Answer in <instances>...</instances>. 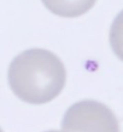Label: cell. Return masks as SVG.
I'll use <instances>...</instances> for the list:
<instances>
[{
  "mask_svg": "<svg viewBox=\"0 0 123 132\" xmlns=\"http://www.w3.org/2000/svg\"><path fill=\"white\" fill-rule=\"evenodd\" d=\"M67 70L53 52L30 48L12 60L8 84L20 100L30 104H44L54 100L65 86Z\"/></svg>",
  "mask_w": 123,
  "mask_h": 132,
  "instance_id": "cell-1",
  "label": "cell"
},
{
  "mask_svg": "<svg viewBox=\"0 0 123 132\" xmlns=\"http://www.w3.org/2000/svg\"><path fill=\"white\" fill-rule=\"evenodd\" d=\"M64 132H119L116 115L98 101L84 100L72 104L62 121Z\"/></svg>",
  "mask_w": 123,
  "mask_h": 132,
  "instance_id": "cell-2",
  "label": "cell"
},
{
  "mask_svg": "<svg viewBox=\"0 0 123 132\" xmlns=\"http://www.w3.org/2000/svg\"><path fill=\"white\" fill-rule=\"evenodd\" d=\"M46 7L57 16L75 18L82 16L94 6L97 0H41Z\"/></svg>",
  "mask_w": 123,
  "mask_h": 132,
  "instance_id": "cell-3",
  "label": "cell"
},
{
  "mask_svg": "<svg viewBox=\"0 0 123 132\" xmlns=\"http://www.w3.org/2000/svg\"><path fill=\"white\" fill-rule=\"evenodd\" d=\"M110 45L116 56L123 61V10L116 16L111 24Z\"/></svg>",
  "mask_w": 123,
  "mask_h": 132,
  "instance_id": "cell-4",
  "label": "cell"
},
{
  "mask_svg": "<svg viewBox=\"0 0 123 132\" xmlns=\"http://www.w3.org/2000/svg\"><path fill=\"white\" fill-rule=\"evenodd\" d=\"M46 132H64V131H46Z\"/></svg>",
  "mask_w": 123,
  "mask_h": 132,
  "instance_id": "cell-5",
  "label": "cell"
},
{
  "mask_svg": "<svg viewBox=\"0 0 123 132\" xmlns=\"http://www.w3.org/2000/svg\"><path fill=\"white\" fill-rule=\"evenodd\" d=\"M0 132H3V130H1V128H0Z\"/></svg>",
  "mask_w": 123,
  "mask_h": 132,
  "instance_id": "cell-6",
  "label": "cell"
}]
</instances>
